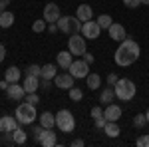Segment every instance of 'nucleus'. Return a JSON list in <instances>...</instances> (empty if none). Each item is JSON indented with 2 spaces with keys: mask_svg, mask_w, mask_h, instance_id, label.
<instances>
[{
  "mask_svg": "<svg viewBox=\"0 0 149 147\" xmlns=\"http://www.w3.org/2000/svg\"><path fill=\"white\" fill-rule=\"evenodd\" d=\"M46 30H48V32H52V34H56L60 28H58V24H56V22H52V24H48V28H46Z\"/></svg>",
  "mask_w": 149,
  "mask_h": 147,
  "instance_id": "nucleus-39",
  "label": "nucleus"
},
{
  "mask_svg": "<svg viewBox=\"0 0 149 147\" xmlns=\"http://www.w3.org/2000/svg\"><path fill=\"white\" fill-rule=\"evenodd\" d=\"M93 121H95V127H97V129H103V127H105V123H107L105 115H103V117H97V119H93Z\"/></svg>",
  "mask_w": 149,
  "mask_h": 147,
  "instance_id": "nucleus-37",
  "label": "nucleus"
},
{
  "mask_svg": "<svg viewBox=\"0 0 149 147\" xmlns=\"http://www.w3.org/2000/svg\"><path fill=\"white\" fill-rule=\"evenodd\" d=\"M12 24H14V14L12 12H8V10H4L2 14H0V28H10Z\"/></svg>",
  "mask_w": 149,
  "mask_h": 147,
  "instance_id": "nucleus-23",
  "label": "nucleus"
},
{
  "mask_svg": "<svg viewBox=\"0 0 149 147\" xmlns=\"http://www.w3.org/2000/svg\"><path fill=\"white\" fill-rule=\"evenodd\" d=\"M97 24H100V28H102V30H107V28L113 24V20H111V16H109V14H100V16H97Z\"/></svg>",
  "mask_w": 149,
  "mask_h": 147,
  "instance_id": "nucleus-27",
  "label": "nucleus"
},
{
  "mask_svg": "<svg viewBox=\"0 0 149 147\" xmlns=\"http://www.w3.org/2000/svg\"><path fill=\"white\" fill-rule=\"evenodd\" d=\"M6 88H8V82L2 79V82H0V90H6Z\"/></svg>",
  "mask_w": 149,
  "mask_h": 147,
  "instance_id": "nucleus-44",
  "label": "nucleus"
},
{
  "mask_svg": "<svg viewBox=\"0 0 149 147\" xmlns=\"http://www.w3.org/2000/svg\"><path fill=\"white\" fill-rule=\"evenodd\" d=\"M12 135H14V143H16V145H24V143H26V131H24L20 125L12 131Z\"/></svg>",
  "mask_w": 149,
  "mask_h": 147,
  "instance_id": "nucleus-26",
  "label": "nucleus"
},
{
  "mask_svg": "<svg viewBox=\"0 0 149 147\" xmlns=\"http://www.w3.org/2000/svg\"><path fill=\"white\" fill-rule=\"evenodd\" d=\"M74 76H72V74H58L56 78H54V86H56V88H60V90H70V88H72V86H74Z\"/></svg>",
  "mask_w": 149,
  "mask_h": 147,
  "instance_id": "nucleus-11",
  "label": "nucleus"
},
{
  "mask_svg": "<svg viewBox=\"0 0 149 147\" xmlns=\"http://www.w3.org/2000/svg\"><path fill=\"white\" fill-rule=\"evenodd\" d=\"M86 84H88L90 90H97V88L102 86V78H100V74H88Z\"/></svg>",
  "mask_w": 149,
  "mask_h": 147,
  "instance_id": "nucleus-25",
  "label": "nucleus"
},
{
  "mask_svg": "<svg viewBox=\"0 0 149 147\" xmlns=\"http://www.w3.org/2000/svg\"><path fill=\"white\" fill-rule=\"evenodd\" d=\"M103 133H105L107 137H117L119 133H121V129H119L117 121H107L105 127H103Z\"/></svg>",
  "mask_w": 149,
  "mask_h": 147,
  "instance_id": "nucleus-22",
  "label": "nucleus"
},
{
  "mask_svg": "<svg viewBox=\"0 0 149 147\" xmlns=\"http://www.w3.org/2000/svg\"><path fill=\"white\" fill-rule=\"evenodd\" d=\"M70 74L74 78H88L90 74V64L86 60H74L72 66H70Z\"/></svg>",
  "mask_w": 149,
  "mask_h": 147,
  "instance_id": "nucleus-8",
  "label": "nucleus"
},
{
  "mask_svg": "<svg viewBox=\"0 0 149 147\" xmlns=\"http://www.w3.org/2000/svg\"><path fill=\"white\" fill-rule=\"evenodd\" d=\"M58 28H60V32H64V34H78L81 32V24L78 20V16H60V20H58Z\"/></svg>",
  "mask_w": 149,
  "mask_h": 147,
  "instance_id": "nucleus-5",
  "label": "nucleus"
},
{
  "mask_svg": "<svg viewBox=\"0 0 149 147\" xmlns=\"http://www.w3.org/2000/svg\"><path fill=\"white\" fill-rule=\"evenodd\" d=\"M44 131H46V127L44 125H38L34 129V139H36V143H40V139H42V135H44Z\"/></svg>",
  "mask_w": 149,
  "mask_h": 147,
  "instance_id": "nucleus-33",
  "label": "nucleus"
},
{
  "mask_svg": "<svg viewBox=\"0 0 149 147\" xmlns=\"http://www.w3.org/2000/svg\"><path fill=\"white\" fill-rule=\"evenodd\" d=\"M14 115H16V119H18V123H20V125L34 123V119H36V105H32V103H28V102L20 103V105L16 107Z\"/></svg>",
  "mask_w": 149,
  "mask_h": 147,
  "instance_id": "nucleus-4",
  "label": "nucleus"
},
{
  "mask_svg": "<svg viewBox=\"0 0 149 147\" xmlns=\"http://www.w3.org/2000/svg\"><path fill=\"white\" fill-rule=\"evenodd\" d=\"M20 78H22V72H20V68H16V66H10V68L4 72V79H6L8 84H12V82H18Z\"/></svg>",
  "mask_w": 149,
  "mask_h": 147,
  "instance_id": "nucleus-19",
  "label": "nucleus"
},
{
  "mask_svg": "<svg viewBox=\"0 0 149 147\" xmlns=\"http://www.w3.org/2000/svg\"><path fill=\"white\" fill-rule=\"evenodd\" d=\"M8 4H10V0H0V14L6 10V6H8Z\"/></svg>",
  "mask_w": 149,
  "mask_h": 147,
  "instance_id": "nucleus-42",
  "label": "nucleus"
},
{
  "mask_svg": "<svg viewBox=\"0 0 149 147\" xmlns=\"http://www.w3.org/2000/svg\"><path fill=\"white\" fill-rule=\"evenodd\" d=\"M70 145H72V147H84V145H86V141H84V139H74Z\"/></svg>",
  "mask_w": 149,
  "mask_h": 147,
  "instance_id": "nucleus-40",
  "label": "nucleus"
},
{
  "mask_svg": "<svg viewBox=\"0 0 149 147\" xmlns=\"http://www.w3.org/2000/svg\"><path fill=\"white\" fill-rule=\"evenodd\" d=\"M6 95L10 98L12 102H22L24 98H26V90H24V86H20L18 82H12V84H8V88H6Z\"/></svg>",
  "mask_w": 149,
  "mask_h": 147,
  "instance_id": "nucleus-9",
  "label": "nucleus"
},
{
  "mask_svg": "<svg viewBox=\"0 0 149 147\" xmlns=\"http://www.w3.org/2000/svg\"><path fill=\"white\" fill-rule=\"evenodd\" d=\"M60 16H62V12H60V6H58L56 2H48L46 6H44V20H46L48 24L58 22Z\"/></svg>",
  "mask_w": 149,
  "mask_h": 147,
  "instance_id": "nucleus-10",
  "label": "nucleus"
},
{
  "mask_svg": "<svg viewBox=\"0 0 149 147\" xmlns=\"http://www.w3.org/2000/svg\"><path fill=\"white\" fill-rule=\"evenodd\" d=\"M107 32H109V38L111 40H115V42H123L127 38V32H125V28L121 26V24H117V22H113L109 28H107Z\"/></svg>",
  "mask_w": 149,
  "mask_h": 147,
  "instance_id": "nucleus-12",
  "label": "nucleus"
},
{
  "mask_svg": "<svg viewBox=\"0 0 149 147\" xmlns=\"http://www.w3.org/2000/svg\"><path fill=\"white\" fill-rule=\"evenodd\" d=\"M46 28H48V22L44 20V18H42V20H36V22L32 24V30H34L36 34H40V32H44Z\"/></svg>",
  "mask_w": 149,
  "mask_h": 147,
  "instance_id": "nucleus-30",
  "label": "nucleus"
},
{
  "mask_svg": "<svg viewBox=\"0 0 149 147\" xmlns=\"http://www.w3.org/2000/svg\"><path fill=\"white\" fill-rule=\"evenodd\" d=\"M145 123H147V117H145V113H137V115L133 117V127L141 129V127H145Z\"/></svg>",
  "mask_w": 149,
  "mask_h": 147,
  "instance_id": "nucleus-29",
  "label": "nucleus"
},
{
  "mask_svg": "<svg viewBox=\"0 0 149 147\" xmlns=\"http://www.w3.org/2000/svg\"><path fill=\"white\" fill-rule=\"evenodd\" d=\"M113 91H115V98L119 102H131L137 93V86L133 84V79H127V78H119L113 84Z\"/></svg>",
  "mask_w": 149,
  "mask_h": 147,
  "instance_id": "nucleus-2",
  "label": "nucleus"
},
{
  "mask_svg": "<svg viewBox=\"0 0 149 147\" xmlns=\"http://www.w3.org/2000/svg\"><path fill=\"white\" fill-rule=\"evenodd\" d=\"M22 86H24V90H26V93L38 91V88H40V78L38 76H26Z\"/></svg>",
  "mask_w": 149,
  "mask_h": 147,
  "instance_id": "nucleus-17",
  "label": "nucleus"
},
{
  "mask_svg": "<svg viewBox=\"0 0 149 147\" xmlns=\"http://www.w3.org/2000/svg\"><path fill=\"white\" fill-rule=\"evenodd\" d=\"M100 34H102V28H100L97 20L95 22L93 20H88V22L81 24V36L86 40H95V38H100Z\"/></svg>",
  "mask_w": 149,
  "mask_h": 147,
  "instance_id": "nucleus-7",
  "label": "nucleus"
},
{
  "mask_svg": "<svg viewBox=\"0 0 149 147\" xmlns=\"http://www.w3.org/2000/svg\"><path fill=\"white\" fill-rule=\"evenodd\" d=\"M117 79H119V78H117V74H107V84H109V86H113Z\"/></svg>",
  "mask_w": 149,
  "mask_h": 147,
  "instance_id": "nucleus-38",
  "label": "nucleus"
},
{
  "mask_svg": "<svg viewBox=\"0 0 149 147\" xmlns=\"http://www.w3.org/2000/svg\"><path fill=\"white\" fill-rule=\"evenodd\" d=\"M84 60H86L88 64H93V56L90 54V52H86V54H84Z\"/></svg>",
  "mask_w": 149,
  "mask_h": 147,
  "instance_id": "nucleus-43",
  "label": "nucleus"
},
{
  "mask_svg": "<svg viewBox=\"0 0 149 147\" xmlns=\"http://www.w3.org/2000/svg\"><path fill=\"white\" fill-rule=\"evenodd\" d=\"M123 4H125L127 8H139L141 6V0H123Z\"/></svg>",
  "mask_w": 149,
  "mask_h": 147,
  "instance_id": "nucleus-36",
  "label": "nucleus"
},
{
  "mask_svg": "<svg viewBox=\"0 0 149 147\" xmlns=\"http://www.w3.org/2000/svg\"><path fill=\"white\" fill-rule=\"evenodd\" d=\"M141 6H149V0H141Z\"/></svg>",
  "mask_w": 149,
  "mask_h": 147,
  "instance_id": "nucleus-45",
  "label": "nucleus"
},
{
  "mask_svg": "<svg viewBox=\"0 0 149 147\" xmlns=\"http://www.w3.org/2000/svg\"><path fill=\"white\" fill-rule=\"evenodd\" d=\"M76 16H78L80 22H88V20H92V18H93L92 6H90V4H80L78 10H76Z\"/></svg>",
  "mask_w": 149,
  "mask_h": 147,
  "instance_id": "nucleus-16",
  "label": "nucleus"
},
{
  "mask_svg": "<svg viewBox=\"0 0 149 147\" xmlns=\"http://www.w3.org/2000/svg\"><path fill=\"white\" fill-rule=\"evenodd\" d=\"M135 143H137L139 147H149V133H145V135H141L137 139V141H135Z\"/></svg>",
  "mask_w": 149,
  "mask_h": 147,
  "instance_id": "nucleus-34",
  "label": "nucleus"
},
{
  "mask_svg": "<svg viewBox=\"0 0 149 147\" xmlns=\"http://www.w3.org/2000/svg\"><path fill=\"white\" fill-rule=\"evenodd\" d=\"M145 117H147V123H149V109L145 111Z\"/></svg>",
  "mask_w": 149,
  "mask_h": 147,
  "instance_id": "nucleus-46",
  "label": "nucleus"
},
{
  "mask_svg": "<svg viewBox=\"0 0 149 147\" xmlns=\"http://www.w3.org/2000/svg\"><path fill=\"white\" fill-rule=\"evenodd\" d=\"M40 125H44L46 129H54V125H56V115L50 111H44L40 115Z\"/></svg>",
  "mask_w": 149,
  "mask_h": 147,
  "instance_id": "nucleus-20",
  "label": "nucleus"
},
{
  "mask_svg": "<svg viewBox=\"0 0 149 147\" xmlns=\"http://www.w3.org/2000/svg\"><path fill=\"white\" fill-rule=\"evenodd\" d=\"M28 103H32V105H36V103H40V98H38V91H32V93H26V98H24Z\"/></svg>",
  "mask_w": 149,
  "mask_h": 147,
  "instance_id": "nucleus-32",
  "label": "nucleus"
},
{
  "mask_svg": "<svg viewBox=\"0 0 149 147\" xmlns=\"http://www.w3.org/2000/svg\"><path fill=\"white\" fill-rule=\"evenodd\" d=\"M56 127L62 133H72L76 129V117L70 109H60L56 113Z\"/></svg>",
  "mask_w": 149,
  "mask_h": 147,
  "instance_id": "nucleus-3",
  "label": "nucleus"
},
{
  "mask_svg": "<svg viewBox=\"0 0 149 147\" xmlns=\"http://www.w3.org/2000/svg\"><path fill=\"white\" fill-rule=\"evenodd\" d=\"M139 56H141V48L135 40H131V38H125L123 42H119L117 46V50H115L113 54V60L117 66H121V68H127V66H131L133 62H137Z\"/></svg>",
  "mask_w": 149,
  "mask_h": 147,
  "instance_id": "nucleus-1",
  "label": "nucleus"
},
{
  "mask_svg": "<svg viewBox=\"0 0 149 147\" xmlns=\"http://www.w3.org/2000/svg\"><path fill=\"white\" fill-rule=\"evenodd\" d=\"M68 91H70V100H72V102H80L81 98H84L81 90H80V88H76V86H72Z\"/></svg>",
  "mask_w": 149,
  "mask_h": 147,
  "instance_id": "nucleus-28",
  "label": "nucleus"
},
{
  "mask_svg": "<svg viewBox=\"0 0 149 147\" xmlns=\"http://www.w3.org/2000/svg\"><path fill=\"white\" fill-rule=\"evenodd\" d=\"M18 119H16V115L12 117V115H2L0 117V133H6V131H14L16 127H18Z\"/></svg>",
  "mask_w": 149,
  "mask_h": 147,
  "instance_id": "nucleus-13",
  "label": "nucleus"
},
{
  "mask_svg": "<svg viewBox=\"0 0 149 147\" xmlns=\"http://www.w3.org/2000/svg\"><path fill=\"white\" fill-rule=\"evenodd\" d=\"M40 74H42V66H38V64H32L26 68V76H38L40 78Z\"/></svg>",
  "mask_w": 149,
  "mask_h": 147,
  "instance_id": "nucleus-31",
  "label": "nucleus"
},
{
  "mask_svg": "<svg viewBox=\"0 0 149 147\" xmlns=\"http://www.w3.org/2000/svg\"><path fill=\"white\" fill-rule=\"evenodd\" d=\"M121 107H119V105H115L113 102L111 103H107V105H105V109H103V115H105V119H107V121H117V119H119V117H121Z\"/></svg>",
  "mask_w": 149,
  "mask_h": 147,
  "instance_id": "nucleus-15",
  "label": "nucleus"
},
{
  "mask_svg": "<svg viewBox=\"0 0 149 147\" xmlns=\"http://www.w3.org/2000/svg\"><path fill=\"white\" fill-rule=\"evenodd\" d=\"M72 62H74V54H72L70 50L58 52V56H56V64H58V66H60L62 70H70Z\"/></svg>",
  "mask_w": 149,
  "mask_h": 147,
  "instance_id": "nucleus-14",
  "label": "nucleus"
},
{
  "mask_svg": "<svg viewBox=\"0 0 149 147\" xmlns=\"http://www.w3.org/2000/svg\"><path fill=\"white\" fill-rule=\"evenodd\" d=\"M58 74H56V66L54 64H46V66H42V74H40V78L44 79H54Z\"/></svg>",
  "mask_w": 149,
  "mask_h": 147,
  "instance_id": "nucleus-24",
  "label": "nucleus"
},
{
  "mask_svg": "<svg viewBox=\"0 0 149 147\" xmlns=\"http://www.w3.org/2000/svg\"><path fill=\"white\" fill-rule=\"evenodd\" d=\"M4 58H6V46L0 44V64L4 62Z\"/></svg>",
  "mask_w": 149,
  "mask_h": 147,
  "instance_id": "nucleus-41",
  "label": "nucleus"
},
{
  "mask_svg": "<svg viewBox=\"0 0 149 147\" xmlns=\"http://www.w3.org/2000/svg\"><path fill=\"white\" fill-rule=\"evenodd\" d=\"M92 117H93V119H97V117H103L102 105H95V107H92Z\"/></svg>",
  "mask_w": 149,
  "mask_h": 147,
  "instance_id": "nucleus-35",
  "label": "nucleus"
},
{
  "mask_svg": "<svg viewBox=\"0 0 149 147\" xmlns=\"http://www.w3.org/2000/svg\"><path fill=\"white\" fill-rule=\"evenodd\" d=\"M68 50L74 56H84L88 50H86V38L80 34H72L68 38Z\"/></svg>",
  "mask_w": 149,
  "mask_h": 147,
  "instance_id": "nucleus-6",
  "label": "nucleus"
},
{
  "mask_svg": "<svg viewBox=\"0 0 149 147\" xmlns=\"http://www.w3.org/2000/svg\"><path fill=\"white\" fill-rule=\"evenodd\" d=\"M115 100V91H113V86H109V88H103L102 93H100V102L103 105H107V103H111Z\"/></svg>",
  "mask_w": 149,
  "mask_h": 147,
  "instance_id": "nucleus-21",
  "label": "nucleus"
},
{
  "mask_svg": "<svg viewBox=\"0 0 149 147\" xmlns=\"http://www.w3.org/2000/svg\"><path fill=\"white\" fill-rule=\"evenodd\" d=\"M56 143H58V139H56L54 129H46V131H44V135H42V139H40V145H44V147H54Z\"/></svg>",
  "mask_w": 149,
  "mask_h": 147,
  "instance_id": "nucleus-18",
  "label": "nucleus"
}]
</instances>
